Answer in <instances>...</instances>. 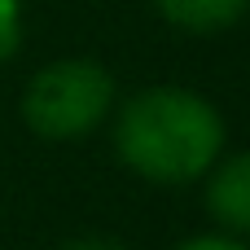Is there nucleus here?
<instances>
[{
    "label": "nucleus",
    "mask_w": 250,
    "mask_h": 250,
    "mask_svg": "<svg viewBox=\"0 0 250 250\" xmlns=\"http://www.w3.org/2000/svg\"><path fill=\"white\" fill-rule=\"evenodd\" d=\"M202 180H207V215L224 233L250 237V149L220 158Z\"/></svg>",
    "instance_id": "obj_3"
},
{
    "label": "nucleus",
    "mask_w": 250,
    "mask_h": 250,
    "mask_svg": "<svg viewBox=\"0 0 250 250\" xmlns=\"http://www.w3.org/2000/svg\"><path fill=\"white\" fill-rule=\"evenodd\" d=\"M22 44V0H0V62H9Z\"/></svg>",
    "instance_id": "obj_5"
},
{
    "label": "nucleus",
    "mask_w": 250,
    "mask_h": 250,
    "mask_svg": "<svg viewBox=\"0 0 250 250\" xmlns=\"http://www.w3.org/2000/svg\"><path fill=\"white\" fill-rule=\"evenodd\" d=\"M154 9L163 13V22H171L176 31L189 35H215L237 26L250 13V0H154Z\"/></svg>",
    "instance_id": "obj_4"
},
{
    "label": "nucleus",
    "mask_w": 250,
    "mask_h": 250,
    "mask_svg": "<svg viewBox=\"0 0 250 250\" xmlns=\"http://www.w3.org/2000/svg\"><path fill=\"white\" fill-rule=\"evenodd\" d=\"M114 110V75L97 57H62L22 88V123L40 141H79Z\"/></svg>",
    "instance_id": "obj_2"
},
{
    "label": "nucleus",
    "mask_w": 250,
    "mask_h": 250,
    "mask_svg": "<svg viewBox=\"0 0 250 250\" xmlns=\"http://www.w3.org/2000/svg\"><path fill=\"white\" fill-rule=\"evenodd\" d=\"M176 250H250L242 237H233V233H202V237H189V242H180Z\"/></svg>",
    "instance_id": "obj_6"
},
{
    "label": "nucleus",
    "mask_w": 250,
    "mask_h": 250,
    "mask_svg": "<svg viewBox=\"0 0 250 250\" xmlns=\"http://www.w3.org/2000/svg\"><path fill=\"white\" fill-rule=\"evenodd\" d=\"M62 250H127V246L114 242V237H70Z\"/></svg>",
    "instance_id": "obj_7"
},
{
    "label": "nucleus",
    "mask_w": 250,
    "mask_h": 250,
    "mask_svg": "<svg viewBox=\"0 0 250 250\" xmlns=\"http://www.w3.org/2000/svg\"><path fill=\"white\" fill-rule=\"evenodd\" d=\"M114 154L149 185H193L224 154V119L202 92L158 83L119 105Z\"/></svg>",
    "instance_id": "obj_1"
}]
</instances>
